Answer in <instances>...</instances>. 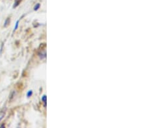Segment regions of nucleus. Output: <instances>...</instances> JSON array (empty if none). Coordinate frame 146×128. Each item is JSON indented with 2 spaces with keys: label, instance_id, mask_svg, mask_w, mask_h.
Returning a JSON list of instances; mask_svg holds the SVG:
<instances>
[{
  "label": "nucleus",
  "instance_id": "f257e3e1",
  "mask_svg": "<svg viewBox=\"0 0 146 128\" xmlns=\"http://www.w3.org/2000/svg\"><path fill=\"white\" fill-rule=\"evenodd\" d=\"M42 100L44 102V107H46V100H47L46 95H44V96L42 97Z\"/></svg>",
  "mask_w": 146,
  "mask_h": 128
},
{
  "label": "nucleus",
  "instance_id": "f03ea898",
  "mask_svg": "<svg viewBox=\"0 0 146 128\" xmlns=\"http://www.w3.org/2000/svg\"><path fill=\"white\" fill-rule=\"evenodd\" d=\"M9 23H10V19H9V18H7V19L5 20V23H4V27H7L9 25Z\"/></svg>",
  "mask_w": 146,
  "mask_h": 128
},
{
  "label": "nucleus",
  "instance_id": "7ed1b4c3",
  "mask_svg": "<svg viewBox=\"0 0 146 128\" xmlns=\"http://www.w3.org/2000/svg\"><path fill=\"white\" fill-rule=\"evenodd\" d=\"M21 1H22V0H16V1L15 2V5H14V6H13V7L14 8L16 7H17L18 5L20 3Z\"/></svg>",
  "mask_w": 146,
  "mask_h": 128
},
{
  "label": "nucleus",
  "instance_id": "20e7f679",
  "mask_svg": "<svg viewBox=\"0 0 146 128\" xmlns=\"http://www.w3.org/2000/svg\"><path fill=\"white\" fill-rule=\"evenodd\" d=\"M19 23H20V21L18 20L17 22H16L15 25V27H14V31H16V30H17V29L18 28V26H19Z\"/></svg>",
  "mask_w": 146,
  "mask_h": 128
},
{
  "label": "nucleus",
  "instance_id": "39448f33",
  "mask_svg": "<svg viewBox=\"0 0 146 128\" xmlns=\"http://www.w3.org/2000/svg\"><path fill=\"white\" fill-rule=\"evenodd\" d=\"M32 95H33V91L30 90V91H28L27 93V96L28 98H29V97H31V96H32Z\"/></svg>",
  "mask_w": 146,
  "mask_h": 128
},
{
  "label": "nucleus",
  "instance_id": "423d86ee",
  "mask_svg": "<svg viewBox=\"0 0 146 128\" xmlns=\"http://www.w3.org/2000/svg\"><path fill=\"white\" fill-rule=\"evenodd\" d=\"M40 3H37L36 5L34 7V10L35 11H37L38 9L40 8Z\"/></svg>",
  "mask_w": 146,
  "mask_h": 128
},
{
  "label": "nucleus",
  "instance_id": "0eeeda50",
  "mask_svg": "<svg viewBox=\"0 0 146 128\" xmlns=\"http://www.w3.org/2000/svg\"><path fill=\"white\" fill-rule=\"evenodd\" d=\"M3 116H2L1 117V118H3ZM0 120H1V119H0Z\"/></svg>",
  "mask_w": 146,
  "mask_h": 128
}]
</instances>
